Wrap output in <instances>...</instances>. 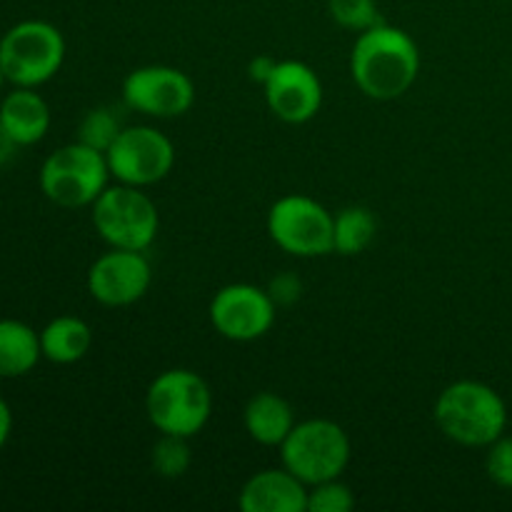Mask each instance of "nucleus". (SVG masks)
Masks as SVG:
<instances>
[{
	"mask_svg": "<svg viewBox=\"0 0 512 512\" xmlns=\"http://www.w3.org/2000/svg\"><path fill=\"white\" fill-rule=\"evenodd\" d=\"M295 423L298 420H295L293 405L283 395L265 390V393L253 395L245 403V430H248V435L255 443L265 445V448H280L290 435V430L295 428Z\"/></svg>",
	"mask_w": 512,
	"mask_h": 512,
	"instance_id": "nucleus-16",
	"label": "nucleus"
},
{
	"mask_svg": "<svg viewBox=\"0 0 512 512\" xmlns=\"http://www.w3.org/2000/svg\"><path fill=\"white\" fill-rule=\"evenodd\" d=\"M350 75L363 95L395 100L408 93L420 75V48L403 28L383 23L358 33L350 53Z\"/></svg>",
	"mask_w": 512,
	"mask_h": 512,
	"instance_id": "nucleus-1",
	"label": "nucleus"
},
{
	"mask_svg": "<svg viewBox=\"0 0 512 512\" xmlns=\"http://www.w3.org/2000/svg\"><path fill=\"white\" fill-rule=\"evenodd\" d=\"M190 438L183 435H168L160 433V438L155 440L153 450H150V468L158 478L165 480H178L193 465V453H190Z\"/></svg>",
	"mask_w": 512,
	"mask_h": 512,
	"instance_id": "nucleus-20",
	"label": "nucleus"
},
{
	"mask_svg": "<svg viewBox=\"0 0 512 512\" xmlns=\"http://www.w3.org/2000/svg\"><path fill=\"white\" fill-rule=\"evenodd\" d=\"M145 413L158 433L193 438L213 415V393L193 370H165L145 393Z\"/></svg>",
	"mask_w": 512,
	"mask_h": 512,
	"instance_id": "nucleus-4",
	"label": "nucleus"
},
{
	"mask_svg": "<svg viewBox=\"0 0 512 512\" xmlns=\"http://www.w3.org/2000/svg\"><path fill=\"white\" fill-rule=\"evenodd\" d=\"M243 512H308V485L288 468H268L250 475L240 490Z\"/></svg>",
	"mask_w": 512,
	"mask_h": 512,
	"instance_id": "nucleus-14",
	"label": "nucleus"
},
{
	"mask_svg": "<svg viewBox=\"0 0 512 512\" xmlns=\"http://www.w3.org/2000/svg\"><path fill=\"white\" fill-rule=\"evenodd\" d=\"M108 158L90 145L75 143L53 150L43 160L38 185L40 193L58 208H90L110 185Z\"/></svg>",
	"mask_w": 512,
	"mask_h": 512,
	"instance_id": "nucleus-5",
	"label": "nucleus"
},
{
	"mask_svg": "<svg viewBox=\"0 0 512 512\" xmlns=\"http://www.w3.org/2000/svg\"><path fill=\"white\" fill-rule=\"evenodd\" d=\"M268 235L295 258L333 253V213L308 195H283L268 210Z\"/></svg>",
	"mask_w": 512,
	"mask_h": 512,
	"instance_id": "nucleus-8",
	"label": "nucleus"
},
{
	"mask_svg": "<svg viewBox=\"0 0 512 512\" xmlns=\"http://www.w3.org/2000/svg\"><path fill=\"white\" fill-rule=\"evenodd\" d=\"M0 125L18 148L40 143L50 130V108L38 88L10 90L0 100Z\"/></svg>",
	"mask_w": 512,
	"mask_h": 512,
	"instance_id": "nucleus-15",
	"label": "nucleus"
},
{
	"mask_svg": "<svg viewBox=\"0 0 512 512\" xmlns=\"http://www.w3.org/2000/svg\"><path fill=\"white\" fill-rule=\"evenodd\" d=\"M485 473L498 488L512 490V435H500L495 443L488 445Z\"/></svg>",
	"mask_w": 512,
	"mask_h": 512,
	"instance_id": "nucleus-24",
	"label": "nucleus"
},
{
	"mask_svg": "<svg viewBox=\"0 0 512 512\" xmlns=\"http://www.w3.org/2000/svg\"><path fill=\"white\" fill-rule=\"evenodd\" d=\"M275 65H278V60H275L273 55H258V58L250 60V65H248V78L253 80V83L265 85V83H268L270 75H273Z\"/></svg>",
	"mask_w": 512,
	"mask_h": 512,
	"instance_id": "nucleus-26",
	"label": "nucleus"
},
{
	"mask_svg": "<svg viewBox=\"0 0 512 512\" xmlns=\"http://www.w3.org/2000/svg\"><path fill=\"white\" fill-rule=\"evenodd\" d=\"M123 103L148 118H180L193 108L195 83L173 65H143L125 75Z\"/></svg>",
	"mask_w": 512,
	"mask_h": 512,
	"instance_id": "nucleus-11",
	"label": "nucleus"
},
{
	"mask_svg": "<svg viewBox=\"0 0 512 512\" xmlns=\"http://www.w3.org/2000/svg\"><path fill=\"white\" fill-rule=\"evenodd\" d=\"M43 358L40 333L15 318H0V378L15 380L33 373Z\"/></svg>",
	"mask_w": 512,
	"mask_h": 512,
	"instance_id": "nucleus-17",
	"label": "nucleus"
},
{
	"mask_svg": "<svg viewBox=\"0 0 512 512\" xmlns=\"http://www.w3.org/2000/svg\"><path fill=\"white\" fill-rule=\"evenodd\" d=\"M263 90L270 113L288 125L308 123L323 108V83L318 73L300 60H278Z\"/></svg>",
	"mask_w": 512,
	"mask_h": 512,
	"instance_id": "nucleus-13",
	"label": "nucleus"
},
{
	"mask_svg": "<svg viewBox=\"0 0 512 512\" xmlns=\"http://www.w3.org/2000/svg\"><path fill=\"white\" fill-rule=\"evenodd\" d=\"M110 175L118 183L150 188L170 175L175 165V145L153 125H125L105 153Z\"/></svg>",
	"mask_w": 512,
	"mask_h": 512,
	"instance_id": "nucleus-9",
	"label": "nucleus"
},
{
	"mask_svg": "<svg viewBox=\"0 0 512 512\" xmlns=\"http://www.w3.org/2000/svg\"><path fill=\"white\" fill-rule=\"evenodd\" d=\"M433 415L440 433L463 448H488L508 428L503 395L480 380L450 383L435 400Z\"/></svg>",
	"mask_w": 512,
	"mask_h": 512,
	"instance_id": "nucleus-2",
	"label": "nucleus"
},
{
	"mask_svg": "<svg viewBox=\"0 0 512 512\" xmlns=\"http://www.w3.org/2000/svg\"><path fill=\"white\" fill-rule=\"evenodd\" d=\"M355 508V495L350 485L340 478L308 488V512H350Z\"/></svg>",
	"mask_w": 512,
	"mask_h": 512,
	"instance_id": "nucleus-23",
	"label": "nucleus"
},
{
	"mask_svg": "<svg viewBox=\"0 0 512 512\" xmlns=\"http://www.w3.org/2000/svg\"><path fill=\"white\" fill-rule=\"evenodd\" d=\"M63 33L48 20H20L0 38V68L13 88H40L65 63Z\"/></svg>",
	"mask_w": 512,
	"mask_h": 512,
	"instance_id": "nucleus-3",
	"label": "nucleus"
},
{
	"mask_svg": "<svg viewBox=\"0 0 512 512\" xmlns=\"http://www.w3.org/2000/svg\"><path fill=\"white\" fill-rule=\"evenodd\" d=\"M15 150H18V145H15L13 140H10V135L5 133V128H3V125H0V165L8 163V160L13 158Z\"/></svg>",
	"mask_w": 512,
	"mask_h": 512,
	"instance_id": "nucleus-28",
	"label": "nucleus"
},
{
	"mask_svg": "<svg viewBox=\"0 0 512 512\" xmlns=\"http://www.w3.org/2000/svg\"><path fill=\"white\" fill-rule=\"evenodd\" d=\"M378 235V218L365 205H348L333 215V253L353 258L365 253Z\"/></svg>",
	"mask_w": 512,
	"mask_h": 512,
	"instance_id": "nucleus-19",
	"label": "nucleus"
},
{
	"mask_svg": "<svg viewBox=\"0 0 512 512\" xmlns=\"http://www.w3.org/2000/svg\"><path fill=\"white\" fill-rule=\"evenodd\" d=\"M8 83V80H5V73H3V68H0V90H3V85Z\"/></svg>",
	"mask_w": 512,
	"mask_h": 512,
	"instance_id": "nucleus-29",
	"label": "nucleus"
},
{
	"mask_svg": "<svg viewBox=\"0 0 512 512\" xmlns=\"http://www.w3.org/2000/svg\"><path fill=\"white\" fill-rule=\"evenodd\" d=\"M10 433H13V410H10V405L0 398V450L8 445Z\"/></svg>",
	"mask_w": 512,
	"mask_h": 512,
	"instance_id": "nucleus-27",
	"label": "nucleus"
},
{
	"mask_svg": "<svg viewBox=\"0 0 512 512\" xmlns=\"http://www.w3.org/2000/svg\"><path fill=\"white\" fill-rule=\"evenodd\" d=\"M270 298L275 300V305H293L300 298V280L293 273H283L270 283L268 288Z\"/></svg>",
	"mask_w": 512,
	"mask_h": 512,
	"instance_id": "nucleus-25",
	"label": "nucleus"
},
{
	"mask_svg": "<svg viewBox=\"0 0 512 512\" xmlns=\"http://www.w3.org/2000/svg\"><path fill=\"white\" fill-rule=\"evenodd\" d=\"M153 268L143 250L110 248L88 268V293L105 308H128L145 298Z\"/></svg>",
	"mask_w": 512,
	"mask_h": 512,
	"instance_id": "nucleus-12",
	"label": "nucleus"
},
{
	"mask_svg": "<svg viewBox=\"0 0 512 512\" xmlns=\"http://www.w3.org/2000/svg\"><path fill=\"white\" fill-rule=\"evenodd\" d=\"M93 225L110 248L148 250L160 230L158 205L145 188L135 185H108L100 198L90 205Z\"/></svg>",
	"mask_w": 512,
	"mask_h": 512,
	"instance_id": "nucleus-7",
	"label": "nucleus"
},
{
	"mask_svg": "<svg viewBox=\"0 0 512 512\" xmlns=\"http://www.w3.org/2000/svg\"><path fill=\"white\" fill-rule=\"evenodd\" d=\"M123 128L125 125L120 120V115L115 113V108L100 105V108L88 110L83 115V120L78 125V140L90 145V148L100 150V153H108V148L113 145V140L118 138Z\"/></svg>",
	"mask_w": 512,
	"mask_h": 512,
	"instance_id": "nucleus-21",
	"label": "nucleus"
},
{
	"mask_svg": "<svg viewBox=\"0 0 512 512\" xmlns=\"http://www.w3.org/2000/svg\"><path fill=\"white\" fill-rule=\"evenodd\" d=\"M328 13L340 28L353 30V33H363V30L383 23L378 0H328Z\"/></svg>",
	"mask_w": 512,
	"mask_h": 512,
	"instance_id": "nucleus-22",
	"label": "nucleus"
},
{
	"mask_svg": "<svg viewBox=\"0 0 512 512\" xmlns=\"http://www.w3.org/2000/svg\"><path fill=\"white\" fill-rule=\"evenodd\" d=\"M93 348V330L83 318L58 315L40 330V350L43 358L55 365H73Z\"/></svg>",
	"mask_w": 512,
	"mask_h": 512,
	"instance_id": "nucleus-18",
	"label": "nucleus"
},
{
	"mask_svg": "<svg viewBox=\"0 0 512 512\" xmlns=\"http://www.w3.org/2000/svg\"><path fill=\"white\" fill-rule=\"evenodd\" d=\"M215 333L233 343H253L270 333L278 318V305L268 290L250 283H233L213 295L208 308Z\"/></svg>",
	"mask_w": 512,
	"mask_h": 512,
	"instance_id": "nucleus-10",
	"label": "nucleus"
},
{
	"mask_svg": "<svg viewBox=\"0 0 512 512\" xmlns=\"http://www.w3.org/2000/svg\"><path fill=\"white\" fill-rule=\"evenodd\" d=\"M350 455H353V445H350L348 433L328 418L300 420L280 445L283 465L308 488L340 478L348 468Z\"/></svg>",
	"mask_w": 512,
	"mask_h": 512,
	"instance_id": "nucleus-6",
	"label": "nucleus"
}]
</instances>
